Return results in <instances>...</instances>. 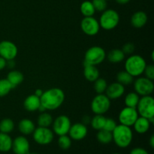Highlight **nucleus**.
Returning a JSON list of instances; mask_svg holds the SVG:
<instances>
[{
	"instance_id": "35",
	"label": "nucleus",
	"mask_w": 154,
	"mask_h": 154,
	"mask_svg": "<svg viewBox=\"0 0 154 154\" xmlns=\"http://www.w3.org/2000/svg\"><path fill=\"white\" fill-rule=\"evenodd\" d=\"M92 4L94 7L95 11L98 12H103L104 11L106 10L108 6L106 0H93Z\"/></svg>"
},
{
	"instance_id": "43",
	"label": "nucleus",
	"mask_w": 154,
	"mask_h": 154,
	"mask_svg": "<svg viewBox=\"0 0 154 154\" xmlns=\"http://www.w3.org/2000/svg\"><path fill=\"white\" fill-rule=\"evenodd\" d=\"M43 93L44 92L42 91V90H40V89H38V90H36L35 92V96H37L38 97L40 98L41 96H42V95L43 94Z\"/></svg>"
},
{
	"instance_id": "34",
	"label": "nucleus",
	"mask_w": 154,
	"mask_h": 154,
	"mask_svg": "<svg viewBox=\"0 0 154 154\" xmlns=\"http://www.w3.org/2000/svg\"><path fill=\"white\" fill-rule=\"evenodd\" d=\"M58 145L63 150H68L72 146V139L67 135H61L58 139Z\"/></svg>"
},
{
	"instance_id": "19",
	"label": "nucleus",
	"mask_w": 154,
	"mask_h": 154,
	"mask_svg": "<svg viewBox=\"0 0 154 154\" xmlns=\"http://www.w3.org/2000/svg\"><path fill=\"white\" fill-rule=\"evenodd\" d=\"M18 129L20 132L24 135H31L35 129V125L29 119H23L18 124Z\"/></svg>"
},
{
	"instance_id": "21",
	"label": "nucleus",
	"mask_w": 154,
	"mask_h": 154,
	"mask_svg": "<svg viewBox=\"0 0 154 154\" xmlns=\"http://www.w3.org/2000/svg\"><path fill=\"white\" fill-rule=\"evenodd\" d=\"M84 75L86 79L90 82H94L96 80L99 78V71L96 66H92V65L84 64Z\"/></svg>"
},
{
	"instance_id": "20",
	"label": "nucleus",
	"mask_w": 154,
	"mask_h": 154,
	"mask_svg": "<svg viewBox=\"0 0 154 154\" xmlns=\"http://www.w3.org/2000/svg\"><path fill=\"white\" fill-rule=\"evenodd\" d=\"M150 123L148 119L143 117H138L136 121L133 124L134 129L138 134H144L150 129Z\"/></svg>"
},
{
	"instance_id": "40",
	"label": "nucleus",
	"mask_w": 154,
	"mask_h": 154,
	"mask_svg": "<svg viewBox=\"0 0 154 154\" xmlns=\"http://www.w3.org/2000/svg\"><path fill=\"white\" fill-rule=\"evenodd\" d=\"M6 65H7V61L4 58L0 57V71L4 69L6 67Z\"/></svg>"
},
{
	"instance_id": "30",
	"label": "nucleus",
	"mask_w": 154,
	"mask_h": 154,
	"mask_svg": "<svg viewBox=\"0 0 154 154\" xmlns=\"http://www.w3.org/2000/svg\"><path fill=\"white\" fill-rule=\"evenodd\" d=\"M80 10L84 17H93L96 12L92 2L90 1H84L81 3Z\"/></svg>"
},
{
	"instance_id": "25",
	"label": "nucleus",
	"mask_w": 154,
	"mask_h": 154,
	"mask_svg": "<svg viewBox=\"0 0 154 154\" xmlns=\"http://www.w3.org/2000/svg\"><path fill=\"white\" fill-rule=\"evenodd\" d=\"M53 121L54 119L52 115L46 112H42V114H39L37 120L38 125L41 127H50L52 125Z\"/></svg>"
},
{
	"instance_id": "24",
	"label": "nucleus",
	"mask_w": 154,
	"mask_h": 154,
	"mask_svg": "<svg viewBox=\"0 0 154 154\" xmlns=\"http://www.w3.org/2000/svg\"><path fill=\"white\" fill-rule=\"evenodd\" d=\"M124 53L120 49H113L108 54V60L111 63H120L125 59Z\"/></svg>"
},
{
	"instance_id": "12",
	"label": "nucleus",
	"mask_w": 154,
	"mask_h": 154,
	"mask_svg": "<svg viewBox=\"0 0 154 154\" xmlns=\"http://www.w3.org/2000/svg\"><path fill=\"white\" fill-rule=\"evenodd\" d=\"M138 116L139 115H138L136 108L125 107L120 111L118 116V119L120 124L131 127V126H133L135 122L136 121Z\"/></svg>"
},
{
	"instance_id": "16",
	"label": "nucleus",
	"mask_w": 154,
	"mask_h": 154,
	"mask_svg": "<svg viewBox=\"0 0 154 154\" xmlns=\"http://www.w3.org/2000/svg\"><path fill=\"white\" fill-rule=\"evenodd\" d=\"M106 96L110 99H117L122 97L125 93V87L123 84L118 82H114L107 87Z\"/></svg>"
},
{
	"instance_id": "22",
	"label": "nucleus",
	"mask_w": 154,
	"mask_h": 154,
	"mask_svg": "<svg viewBox=\"0 0 154 154\" xmlns=\"http://www.w3.org/2000/svg\"><path fill=\"white\" fill-rule=\"evenodd\" d=\"M12 140L11 137L6 133L0 132V152H8L12 148Z\"/></svg>"
},
{
	"instance_id": "13",
	"label": "nucleus",
	"mask_w": 154,
	"mask_h": 154,
	"mask_svg": "<svg viewBox=\"0 0 154 154\" xmlns=\"http://www.w3.org/2000/svg\"><path fill=\"white\" fill-rule=\"evenodd\" d=\"M17 54V47L14 43L8 40L0 42V57L4 58L6 61L14 60Z\"/></svg>"
},
{
	"instance_id": "26",
	"label": "nucleus",
	"mask_w": 154,
	"mask_h": 154,
	"mask_svg": "<svg viewBox=\"0 0 154 154\" xmlns=\"http://www.w3.org/2000/svg\"><path fill=\"white\" fill-rule=\"evenodd\" d=\"M117 82L123 84V86H127L133 83L134 77H132L126 71H120L117 73Z\"/></svg>"
},
{
	"instance_id": "32",
	"label": "nucleus",
	"mask_w": 154,
	"mask_h": 154,
	"mask_svg": "<svg viewBox=\"0 0 154 154\" xmlns=\"http://www.w3.org/2000/svg\"><path fill=\"white\" fill-rule=\"evenodd\" d=\"M13 88L14 87L7 79H0V97L7 96Z\"/></svg>"
},
{
	"instance_id": "48",
	"label": "nucleus",
	"mask_w": 154,
	"mask_h": 154,
	"mask_svg": "<svg viewBox=\"0 0 154 154\" xmlns=\"http://www.w3.org/2000/svg\"><path fill=\"white\" fill-rule=\"evenodd\" d=\"M106 1H108V0H106Z\"/></svg>"
},
{
	"instance_id": "39",
	"label": "nucleus",
	"mask_w": 154,
	"mask_h": 154,
	"mask_svg": "<svg viewBox=\"0 0 154 154\" xmlns=\"http://www.w3.org/2000/svg\"><path fill=\"white\" fill-rule=\"evenodd\" d=\"M129 154H149L148 152L144 148L141 147H135V148L132 149L131 150L130 153Z\"/></svg>"
},
{
	"instance_id": "10",
	"label": "nucleus",
	"mask_w": 154,
	"mask_h": 154,
	"mask_svg": "<svg viewBox=\"0 0 154 154\" xmlns=\"http://www.w3.org/2000/svg\"><path fill=\"white\" fill-rule=\"evenodd\" d=\"M53 132L56 135H67L70 129L72 123L69 117L66 115H60L57 117L53 121Z\"/></svg>"
},
{
	"instance_id": "6",
	"label": "nucleus",
	"mask_w": 154,
	"mask_h": 154,
	"mask_svg": "<svg viewBox=\"0 0 154 154\" xmlns=\"http://www.w3.org/2000/svg\"><path fill=\"white\" fill-rule=\"evenodd\" d=\"M138 115L149 119L154 117V99L151 96H141L136 107Z\"/></svg>"
},
{
	"instance_id": "33",
	"label": "nucleus",
	"mask_w": 154,
	"mask_h": 154,
	"mask_svg": "<svg viewBox=\"0 0 154 154\" xmlns=\"http://www.w3.org/2000/svg\"><path fill=\"white\" fill-rule=\"evenodd\" d=\"M107 87H108V83H107L106 80H105L104 78H99L94 81V90L98 94H102V93H105Z\"/></svg>"
},
{
	"instance_id": "47",
	"label": "nucleus",
	"mask_w": 154,
	"mask_h": 154,
	"mask_svg": "<svg viewBox=\"0 0 154 154\" xmlns=\"http://www.w3.org/2000/svg\"><path fill=\"white\" fill-rule=\"evenodd\" d=\"M113 154H120V153H113Z\"/></svg>"
},
{
	"instance_id": "11",
	"label": "nucleus",
	"mask_w": 154,
	"mask_h": 154,
	"mask_svg": "<svg viewBox=\"0 0 154 154\" xmlns=\"http://www.w3.org/2000/svg\"><path fill=\"white\" fill-rule=\"evenodd\" d=\"M81 29L84 34L94 36L99 33L100 26L99 21L93 17H84L81 22Z\"/></svg>"
},
{
	"instance_id": "9",
	"label": "nucleus",
	"mask_w": 154,
	"mask_h": 154,
	"mask_svg": "<svg viewBox=\"0 0 154 154\" xmlns=\"http://www.w3.org/2000/svg\"><path fill=\"white\" fill-rule=\"evenodd\" d=\"M33 139L40 145H48L51 144L54 138V132L49 127L35 128L32 133Z\"/></svg>"
},
{
	"instance_id": "36",
	"label": "nucleus",
	"mask_w": 154,
	"mask_h": 154,
	"mask_svg": "<svg viewBox=\"0 0 154 154\" xmlns=\"http://www.w3.org/2000/svg\"><path fill=\"white\" fill-rule=\"evenodd\" d=\"M117 126V123H116V121L114 120V119L106 118L105 119V125H104L103 129H105V130L106 131H108V132H112Z\"/></svg>"
},
{
	"instance_id": "14",
	"label": "nucleus",
	"mask_w": 154,
	"mask_h": 154,
	"mask_svg": "<svg viewBox=\"0 0 154 154\" xmlns=\"http://www.w3.org/2000/svg\"><path fill=\"white\" fill-rule=\"evenodd\" d=\"M88 133L87 127L82 123H77L72 125L69 131V137L75 141H81L86 138Z\"/></svg>"
},
{
	"instance_id": "44",
	"label": "nucleus",
	"mask_w": 154,
	"mask_h": 154,
	"mask_svg": "<svg viewBox=\"0 0 154 154\" xmlns=\"http://www.w3.org/2000/svg\"><path fill=\"white\" fill-rule=\"evenodd\" d=\"M149 143H150V147H152V148H153L154 147V135H151V137H150V141H149Z\"/></svg>"
},
{
	"instance_id": "27",
	"label": "nucleus",
	"mask_w": 154,
	"mask_h": 154,
	"mask_svg": "<svg viewBox=\"0 0 154 154\" xmlns=\"http://www.w3.org/2000/svg\"><path fill=\"white\" fill-rule=\"evenodd\" d=\"M139 95L137 94L135 92H131V93H128L125 97V105L126 107L136 108L138 102H139Z\"/></svg>"
},
{
	"instance_id": "18",
	"label": "nucleus",
	"mask_w": 154,
	"mask_h": 154,
	"mask_svg": "<svg viewBox=\"0 0 154 154\" xmlns=\"http://www.w3.org/2000/svg\"><path fill=\"white\" fill-rule=\"evenodd\" d=\"M147 22V16L145 12L142 11H136L133 14L131 17V24L132 25V26L136 29L142 28L143 26H145Z\"/></svg>"
},
{
	"instance_id": "42",
	"label": "nucleus",
	"mask_w": 154,
	"mask_h": 154,
	"mask_svg": "<svg viewBox=\"0 0 154 154\" xmlns=\"http://www.w3.org/2000/svg\"><path fill=\"white\" fill-rule=\"evenodd\" d=\"M6 66H8V67L10 68V69H12V68L14 67V60L7 61V65H6Z\"/></svg>"
},
{
	"instance_id": "5",
	"label": "nucleus",
	"mask_w": 154,
	"mask_h": 154,
	"mask_svg": "<svg viewBox=\"0 0 154 154\" xmlns=\"http://www.w3.org/2000/svg\"><path fill=\"white\" fill-rule=\"evenodd\" d=\"M105 57H106V53L102 47H91L86 51L84 64L97 66L101 64L105 60Z\"/></svg>"
},
{
	"instance_id": "4",
	"label": "nucleus",
	"mask_w": 154,
	"mask_h": 154,
	"mask_svg": "<svg viewBox=\"0 0 154 154\" xmlns=\"http://www.w3.org/2000/svg\"><path fill=\"white\" fill-rule=\"evenodd\" d=\"M99 26L105 30H112L120 23V15L114 9H106L102 12L99 19Z\"/></svg>"
},
{
	"instance_id": "3",
	"label": "nucleus",
	"mask_w": 154,
	"mask_h": 154,
	"mask_svg": "<svg viewBox=\"0 0 154 154\" xmlns=\"http://www.w3.org/2000/svg\"><path fill=\"white\" fill-rule=\"evenodd\" d=\"M147 63L144 57L137 54H132L125 62V71L132 77H139L144 73Z\"/></svg>"
},
{
	"instance_id": "2",
	"label": "nucleus",
	"mask_w": 154,
	"mask_h": 154,
	"mask_svg": "<svg viewBox=\"0 0 154 154\" xmlns=\"http://www.w3.org/2000/svg\"><path fill=\"white\" fill-rule=\"evenodd\" d=\"M113 141L120 148H126L132 143L133 139V132L129 126L124 125H117L112 132Z\"/></svg>"
},
{
	"instance_id": "28",
	"label": "nucleus",
	"mask_w": 154,
	"mask_h": 154,
	"mask_svg": "<svg viewBox=\"0 0 154 154\" xmlns=\"http://www.w3.org/2000/svg\"><path fill=\"white\" fill-rule=\"evenodd\" d=\"M98 141L102 144H110L113 141L112 138V132H108V131L105 130V129H101L98 132L97 135H96Z\"/></svg>"
},
{
	"instance_id": "29",
	"label": "nucleus",
	"mask_w": 154,
	"mask_h": 154,
	"mask_svg": "<svg viewBox=\"0 0 154 154\" xmlns=\"http://www.w3.org/2000/svg\"><path fill=\"white\" fill-rule=\"evenodd\" d=\"M105 119H106V117H105L102 114H96L90 120V125H91L92 128L97 131L102 129L104 127V125H105Z\"/></svg>"
},
{
	"instance_id": "45",
	"label": "nucleus",
	"mask_w": 154,
	"mask_h": 154,
	"mask_svg": "<svg viewBox=\"0 0 154 154\" xmlns=\"http://www.w3.org/2000/svg\"><path fill=\"white\" fill-rule=\"evenodd\" d=\"M129 1H130V0H116V2L120 5H125L126 4V3L129 2Z\"/></svg>"
},
{
	"instance_id": "37",
	"label": "nucleus",
	"mask_w": 154,
	"mask_h": 154,
	"mask_svg": "<svg viewBox=\"0 0 154 154\" xmlns=\"http://www.w3.org/2000/svg\"><path fill=\"white\" fill-rule=\"evenodd\" d=\"M121 50L124 53L125 55H126V54H127V55H132V54L134 53V51H135V47L133 44L129 42V43L125 44V45L123 46V48H122Z\"/></svg>"
},
{
	"instance_id": "23",
	"label": "nucleus",
	"mask_w": 154,
	"mask_h": 154,
	"mask_svg": "<svg viewBox=\"0 0 154 154\" xmlns=\"http://www.w3.org/2000/svg\"><path fill=\"white\" fill-rule=\"evenodd\" d=\"M6 79L9 81V82L11 84V85L13 86L14 88L17 86L20 85L21 83L24 80V76L20 72L16 70L11 71L7 75V78Z\"/></svg>"
},
{
	"instance_id": "17",
	"label": "nucleus",
	"mask_w": 154,
	"mask_h": 154,
	"mask_svg": "<svg viewBox=\"0 0 154 154\" xmlns=\"http://www.w3.org/2000/svg\"><path fill=\"white\" fill-rule=\"evenodd\" d=\"M41 105L40 98L38 97L35 94L29 95L25 99L23 102V106L26 111L32 112L38 110Z\"/></svg>"
},
{
	"instance_id": "1",
	"label": "nucleus",
	"mask_w": 154,
	"mask_h": 154,
	"mask_svg": "<svg viewBox=\"0 0 154 154\" xmlns=\"http://www.w3.org/2000/svg\"><path fill=\"white\" fill-rule=\"evenodd\" d=\"M65 93L62 89L54 87L44 92L40 97L41 105L48 111H54L60 108L65 101Z\"/></svg>"
},
{
	"instance_id": "8",
	"label": "nucleus",
	"mask_w": 154,
	"mask_h": 154,
	"mask_svg": "<svg viewBox=\"0 0 154 154\" xmlns=\"http://www.w3.org/2000/svg\"><path fill=\"white\" fill-rule=\"evenodd\" d=\"M133 82L135 92L139 96H150L153 93L154 84L152 80L148 79L146 77H140Z\"/></svg>"
},
{
	"instance_id": "15",
	"label": "nucleus",
	"mask_w": 154,
	"mask_h": 154,
	"mask_svg": "<svg viewBox=\"0 0 154 154\" xmlns=\"http://www.w3.org/2000/svg\"><path fill=\"white\" fill-rule=\"evenodd\" d=\"M11 149L15 154H28L30 150L29 142L26 137L20 135L13 140Z\"/></svg>"
},
{
	"instance_id": "46",
	"label": "nucleus",
	"mask_w": 154,
	"mask_h": 154,
	"mask_svg": "<svg viewBox=\"0 0 154 154\" xmlns=\"http://www.w3.org/2000/svg\"><path fill=\"white\" fill-rule=\"evenodd\" d=\"M28 154H38V153H29Z\"/></svg>"
},
{
	"instance_id": "31",
	"label": "nucleus",
	"mask_w": 154,
	"mask_h": 154,
	"mask_svg": "<svg viewBox=\"0 0 154 154\" xmlns=\"http://www.w3.org/2000/svg\"><path fill=\"white\" fill-rule=\"evenodd\" d=\"M14 129V123L10 118H5L0 122V132L9 134Z\"/></svg>"
},
{
	"instance_id": "38",
	"label": "nucleus",
	"mask_w": 154,
	"mask_h": 154,
	"mask_svg": "<svg viewBox=\"0 0 154 154\" xmlns=\"http://www.w3.org/2000/svg\"><path fill=\"white\" fill-rule=\"evenodd\" d=\"M144 73L145 75L146 78H147L148 79L150 80H153L154 79V66L153 65L150 64L148 65V66H146L145 69H144Z\"/></svg>"
},
{
	"instance_id": "41",
	"label": "nucleus",
	"mask_w": 154,
	"mask_h": 154,
	"mask_svg": "<svg viewBox=\"0 0 154 154\" xmlns=\"http://www.w3.org/2000/svg\"><path fill=\"white\" fill-rule=\"evenodd\" d=\"M90 120H91V118H90V117H88V116H85V117H83V120H82L83 123H84V125H86V126H87V123H90Z\"/></svg>"
},
{
	"instance_id": "7",
	"label": "nucleus",
	"mask_w": 154,
	"mask_h": 154,
	"mask_svg": "<svg viewBox=\"0 0 154 154\" xmlns=\"http://www.w3.org/2000/svg\"><path fill=\"white\" fill-rule=\"evenodd\" d=\"M111 107V99L105 94H98L93 99L91 110L95 114H102L107 112Z\"/></svg>"
}]
</instances>
